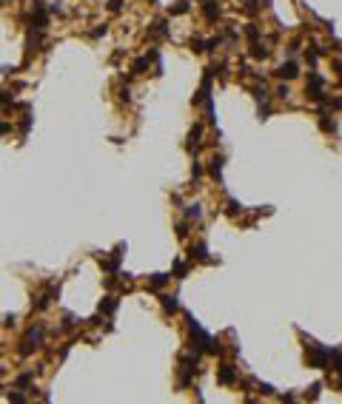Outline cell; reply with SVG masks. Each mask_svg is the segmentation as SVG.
<instances>
[{"label":"cell","instance_id":"27","mask_svg":"<svg viewBox=\"0 0 342 404\" xmlns=\"http://www.w3.org/2000/svg\"><path fill=\"white\" fill-rule=\"evenodd\" d=\"M333 69H336V71L342 74V60H333Z\"/></svg>","mask_w":342,"mask_h":404},{"label":"cell","instance_id":"18","mask_svg":"<svg viewBox=\"0 0 342 404\" xmlns=\"http://www.w3.org/2000/svg\"><path fill=\"white\" fill-rule=\"evenodd\" d=\"M243 32H246L248 40H260V29H257V23H246V29H243Z\"/></svg>","mask_w":342,"mask_h":404},{"label":"cell","instance_id":"19","mask_svg":"<svg viewBox=\"0 0 342 404\" xmlns=\"http://www.w3.org/2000/svg\"><path fill=\"white\" fill-rule=\"evenodd\" d=\"M185 217H188V220H200V217H202L200 205H197V202H194V205H188V208H185Z\"/></svg>","mask_w":342,"mask_h":404},{"label":"cell","instance_id":"22","mask_svg":"<svg viewBox=\"0 0 342 404\" xmlns=\"http://www.w3.org/2000/svg\"><path fill=\"white\" fill-rule=\"evenodd\" d=\"M228 214H231V217H237V214H243V205H240L237 199H228Z\"/></svg>","mask_w":342,"mask_h":404},{"label":"cell","instance_id":"12","mask_svg":"<svg viewBox=\"0 0 342 404\" xmlns=\"http://www.w3.org/2000/svg\"><path fill=\"white\" fill-rule=\"evenodd\" d=\"M268 97H271V91H268V86H265V83L254 86V100H257V106H260V103H268Z\"/></svg>","mask_w":342,"mask_h":404},{"label":"cell","instance_id":"8","mask_svg":"<svg viewBox=\"0 0 342 404\" xmlns=\"http://www.w3.org/2000/svg\"><path fill=\"white\" fill-rule=\"evenodd\" d=\"M200 137H202V125L197 123L191 128V134H188V151H194V154H197V148H200V142H202Z\"/></svg>","mask_w":342,"mask_h":404},{"label":"cell","instance_id":"23","mask_svg":"<svg viewBox=\"0 0 342 404\" xmlns=\"http://www.w3.org/2000/svg\"><path fill=\"white\" fill-rule=\"evenodd\" d=\"M174 273H177V279H183L185 273H188V265H185V262H177L174 265Z\"/></svg>","mask_w":342,"mask_h":404},{"label":"cell","instance_id":"9","mask_svg":"<svg viewBox=\"0 0 342 404\" xmlns=\"http://www.w3.org/2000/svg\"><path fill=\"white\" fill-rule=\"evenodd\" d=\"M268 49H265V43H260V40H251V57H254V60H265V57H268Z\"/></svg>","mask_w":342,"mask_h":404},{"label":"cell","instance_id":"2","mask_svg":"<svg viewBox=\"0 0 342 404\" xmlns=\"http://www.w3.org/2000/svg\"><path fill=\"white\" fill-rule=\"evenodd\" d=\"M328 356H331V347H322V344H308V353H305V359H308V367H316V370H322L328 367Z\"/></svg>","mask_w":342,"mask_h":404},{"label":"cell","instance_id":"21","mask_svg":"<svg viewBox=\"0 0 342 404\" xmlns=\"http://www.w3.org/2000/svg\"><path fill=\"white\" fill-rule=\"evenodd\" d=\"M257 117H260V120H268V117H271V106H268V103H260V108H257Z\"/></svg>","mask_w":342,"mask_h":404},{"label":"cell","instance_id":"25","mask_svg":"<svg viewBox=\"0 0 342 404\" xmlns=\"http://www.w3.org/2000/svg\"><path fill=\"white\" fill-rule=\"evenodd\" d=\"M191 174H194V179H200V176H202V165H200V162H194Z\"/></svg>","mask_w":342,"mask_h":404},{"label":"cell","instance_id":"3","mask_svg":"<svg viewBox=\"0 0 342 404\" xmlns=\"http://www.w3.org/2000/svg\"><path fill=\"white\" fill-rule=\"evenodd\" d=\"M305 94L311 103H325V80L316 74V71H311L305 80Z\"/></svg>","mask_w":342,"mask_h":404},{"label":"cell","instance_id":"13","mask_svg":"<svg viewBox=\"0 0 342 404\" xmlns=\"http://www.w3.org/2000/svg\"><path fill=\"white\" fill-rule=\"evenodd\" d=\"M319 57H322V49H319V46H311V49H305L308 66H316V63H319Z\"/></svg>","mask_w":342,"mask_h":404},{"label":"cell","instance_id":"5","mask_svg":"<svg viewBox=\"0 0 342 404\" xmlns=\"http://www.w3.org/2000/svg\"><path fill=\"white\" fill-rule=\"evenodd\" d=\"M219 15H222V6H219L217 0H205V3H202V18L208 20V23L219 20Z\"/></svg>","mask_w":342,"mask_h":404},{"label":"cell","instance_id":"6","mask_svg":"<svg viewBox=\"0 0 342 404\" xmlns=\"http://www.w3.org/2000/svg\"><path fill=\"white\" fill-rule=\"evenodd\" d=\"M299 74V66H297V60H285L280 66V69H277V77L280 80H294Z\"/></svg>","mask_w":342,"mask_h":404},{"label":"cell","instance_id":"17","mask_svg":"<svg viewBox=\"0 0 342 404\" xmlns=\"http://www.w3.org/2000/svg\"><path fill=\"white\" fill-rule=\"evenodd\" d=\"M163 310H166V313H174L177 310V296L174 293H171V296H163Z\"/></svg>","mask_w":342,"mask_h":404},{"label":"cell","instance_id":"24","mask_svg":"<svg viewBox=\"0 0 342 404\" xmlns=\"http://www.w3.org/2000/svg\"><path fill=\"white\" fill-rule=\"evenodd\" d=\"M277 97H282V100L288 97V86H285V83H280V86H277Z\"/></svg>","mask_w":342,"mask_h":404},{"label":"cell","instance_id":"11","mask_svg":"<svg viewBox=\"0 0 342 404\" xmlns=\"http://www.w3.org/2000/svg\"><path fill=\"white\" fill-rule=\"evenodd\" d=\"M191 259H202V262H208V248H205V242L191 245Z\"/></svg>","mask_w":342,"mask_h":404},{"label":"cell","instance_id":"15","mask_svg":"<svg viewBox=\"0 0 342 404\" xmlns=\"http://www.w3.org/2000/svg\"><path fill=\"white\" fill-rule=\"evenodd\" d=\"M328 364H333V370L342 376V350H331V356H328Z\"/></svg>","mask_w":342,"mask_h":404},{"label":"cell","instance_id":"26","mask_svg":"<svg viewBox=\"0 0 342 404\" xmlns=\"http://www.w3.org/2000/svg\"><path fill=\"white\" fill-rule=\"evenodd\" d=\"M319 387H322V384H319V381H316V384L311 387V398H316V395H319Z\"/></svg>","mask_w":342,"mask_h":404},{"label":"cell","instance_id":"4","mask_svg":"<svg viewBox=\"0 0 342 404\" xmlns=\"http://www.w3.org/2000/svg\"><path fill=\"white\" fill-rule=\"evenodd\" d=\"M234 378H237V367L234 364H219L217 367V381L219 384H234Z\"/></svg>","mask_w":342,"mask_h":404},{"label":"cell","instance_id":"16","mask_svg":"<svg viewBox=\"0 0 342 404\" xmlns=\"http://www.w3.org/2000/svg\"><path fill=\"white\" fill-rule=\"evenodd\" d=\"M114 308H117V296H105L100 302V313H111Z\"/></svg>","mask_w":342,"mask_h":404},{"label":"cell","instance_id":"20","mask_svg":"<svg viewBox=\"0 0 342 404\" xmlns=\"http://www.w3.org/2000/svg\"><path fill=\"white\" fill-rule=\"evenodd\" d=\"M166 282H168L166 273H154V276H151V288H163Z\"/></svg>","mask_w":342,"mask_h":404},{"label":"cell","instance_id":"14","mask_svg":"<svg viewBox=\"0 0 342 404\" xmlns=\"http://www.w3.org/2000/svg\"><path fill=\"white\" fill-rule=\"evenodd\" d=\"M188 9H191V0H177L174 6H171V18H177V15H185Z\"/></svg>","mask_w":342,"mask_h":404},{"label":"cell","instance_id":"7","mask_svg":"<svg viewBox=\"0 0 342 404\" xmlns=\"http://www.w3.org/2000/svg\"><path fill=\"white\" fill-rule=\"evenodd\" d=\"M222 165H225V157H222V154H214V157H211V162H208V174L214 176V179H222Z\"/></svg>","mask_w":342,"mask_h":404},{"label":"cell","instance_id":"1","mask_svg":"<svg viewBox=\"0 0 342 404\" xmlns=\"http://www.w3.org/2000/svg\"><path fill=\"white\" fill-rule=\"evenodd\" d=\"M188 333H191V342H194L191 347L197 353H202V350L205 353H219L222 350L217 339H214L211 333H205V330L200 327V322H194V316H188Z\"/></svg>","mask_w":342,"mask_h":404},{"label":"cell","instance_id":"10","mask_svg":"<svg viewBox=\"0 0 342 404\" xmlns=\"http://www.w3.org/2000/svg\"><path fill=\"white\" fill-rule=\"evenodd\" d=\"M149 35L151 37H166L168 35V23H166V20H154L151 29H149Z\"/></svg>","mask_w":342,"mask_h":404}]
</instances>
